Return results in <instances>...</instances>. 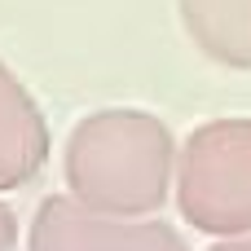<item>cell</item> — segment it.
Here are the masks:
<instances>
[{
  "instance_id": "1",
  "label": "cell",
  "mask_w": 251,
  "mask_h": 251,
  "mask_svg": "<svg viewBox=\"0 0 251 251\" xmlns=\"http://www.w3.org/2000/svg\"><path fill=\"white\" fill-rule=\"evenodd\" d=\"M176 137L159 115L97 110L66 141V194L88 212L146 221L176 190Z\"/></svg>"
},
{
  "instance_id": "2",
  "label": "cell",
  "mask_w": 251,
  "mask_h": 251,
  "mask_svg": "<svg viewBox=\"0 0 251 251\" xmlns=\"http://www.w3.org/2000/svg\"><path fill=\"white\" fill-rule=\"evenodd\" d=\"M176 212L216 243L251 234V115L207 119L181 141Z\"/></svg>"
},
{
  "instance_id": "3",
  "label": "cell",
  "mask_w": 251,
  "mask_h": 251,
  "mask_svg": "<svg viewBox=\"0 0 251 251\" xmlns=\"http://www.w3.org/2000/svg\"><path fill=\"white\" fill-rule=\"evenodd\" d=\"M26 251H190L181 234L163 221L101 216L71 194H49L35 207Z\"/></svg>"
},
{
  "instance_id": "4",
  "label": "cell",
  "mask_w": 251,
  "mask_h": 251,
  "mask_svg": "<svg viewBox=\"0 0 251 251\" xmlns=\"http://www.w3.org/2000/svg\"><path fill=\"white\" fill-rule=\"evenodd\" d=\"M49 163V124L31 88L0 57V194L22 190Z\"/></svg>"
},
{
  "instance_id": "5",
  "label": "cell",
  "mask_w": 251,
  "mask_h": 251,
  "mask_svg": "<svg viewBox=\"0 0 251 251\" xmlns=\"http://www.w3.org/2000/svg\"><path fill=\"white\" fill-rule=\"evenodd\" d=\"M176 9L203 57L251 71V0H176Z\"/></svg>"
},
{
  "instance_id": "6",
  "label": "cell",
  "mask_w": 251,
  "mask_h": 251,
  "mask_svg": "<svg viewBox=\"0 0 251 251\" xmlns=\"http://www.w3.org/2000/svg\"><path fill=\"white\" fill-rule=\"evenodd\" d=\"M13 243H18V216L13 207L0 203V251H13Z\"/></svg>"
},
{
  "instance_id": "7",
  "label": "cell",
  "mask_w": 251,
  "mask_h": 251,
  "mask_svg": "<svg viewBox=\"0 0 251 251\" xmlns=\"http://www.w3.org/2000/svg\"><path fill=\"white\" fill-rule=\"evenodd\" d=\"M212 251H251V234H247V238H225V243H212Z\"/></svg>"
}]
</instances>
